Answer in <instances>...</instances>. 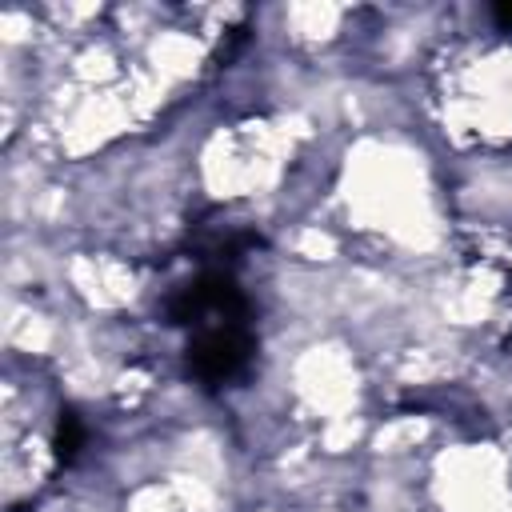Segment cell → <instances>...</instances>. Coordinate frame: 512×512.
<instances>
[{"mask_svg":"<svg viewBox=\"0 0 512 512\" xmlns=\"http://www.w3.org/2000/svg\"><path fill=\"white\" fill-rule=\"evenodd\" d=\"M84 440H88V428L76 416V408H60V420H56V460L72 464L76 452L84 448Z\"/></svg>","mask_w":512,"mask_h":512,"instance_id":"3","label":"cell"},{"mask_svg":"<svg viewBox=\"0 0 512 512\" xmlns=\"http://www.w3.org/2000/svg\"><path fill=\"white\" fill-rule=\"evenodd\" d=\"M256 356V332L248 320H220L208 328H196L184 352V368L200 388H220L244 376V368Z\"/></svg>","mask_w":512,"mask_h":512,"instance_id":"1","label":"cell"},{"mask_svg":"<svg viewBox=\"0 0 512 512\" xmlns=\"http://www.w3.org/2000/svg\"><path fill=\"white\" fill-rule=\"evenodd\" d=\"M164 320L188 324V328H208L220 320H252V308H248V296L232 272L208 268V272L192 276L188 284H180L164 300Z\"/></svg>","mask_w":512,"mask_h":512,"instance_id":"2","label":"cell"}]
</instances>
